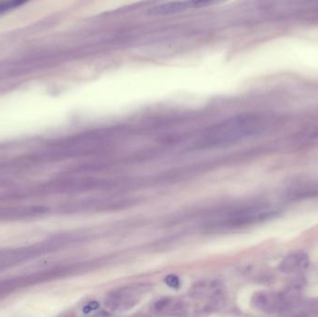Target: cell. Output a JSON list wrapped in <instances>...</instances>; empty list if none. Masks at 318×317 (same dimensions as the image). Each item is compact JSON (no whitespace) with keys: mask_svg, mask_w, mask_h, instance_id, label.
<instances>
[{"mask_svg":"<svg viewBox=\"0 0 318 317\" xmlns=\"http://www.w3.org/2000/svg\"><path fill=\"white\" fill-rule=\"evenodd\" d=\"M264 122L255 115L234 116L208 128L198 138L193 148L195 150H209L232 145L248 137L255 136L263 131Z\"/></svg>","mask_w":318,"mask_h":317,"instance_id":"6da1fadb","label":"cell"},{"mask_svg":"<svg viewBox=\"0 0 318 317\" xmlns=\"http://www.w3.org/2000/svg\"><path fill=\"white\" fill-rule=\"evenodd\" d=\"M146 285H132L114 290L106 299V306L112 311H126L134 307L145 296Z\"/></svg>","mask_w":318,"mask_h":317,"instance_id":"7a4b0ae2","label":"cell"},{"mask_svg":"<svg viewBox=\"0 0 318 317\" xmlns=\"http://www.w3.org/2000/svg\"><path fill=\"white\" fill-rule=\"evenodd\" d=\"M253 307L263 312H275L287 310L291 304L288 297L272 292H258L251 299Z\"/></svg>","mask_w":318,"mask_h":317,"instance_id":"3957f363","label":"cell"},{"mask_svg":"<svg viewBox=\"0 0 318 317\" xmlns=\"http://www.w3.org/2000/svg\"><path fill=\"white\" fill-rule=\"evenodd\" d=\"M221 0H181L157 6L150 10L152 15H169L187 10L217 4Z\"/></svg>","mask_w":318,"mask_h":317,"instance_id":"277c9868","label":"cell"},{"mask_svg":"<svg viewBox=\"0 0 318 317\" xmlns=\"http://www.w3.org/2000/svg\"><path fill=\"white\" fill-rule=\"evenodd\" d=\"M308 264V256L304 252H295L283 260L279 264V270L285 273H292L305 269Z\"/></svg>","mask_w":318,"mask_h":317,"instance_id":"5b68a950","label":"cell"},{"mask_svg":"<svg viewBox=\"0 0 318 317\" xmlns=\"http://www.w3.org/2000/svg\"><path fill=\"white\" fill-rule=\"evenodd\" d=\"M12 9V6H11V2L10 0H3V1H0V15L5 13L7 11L11 10Z\"/></svg>","mask_w":318,"mask_h":317,"instance_id":"8992f818","label":"cell"},{"mask_svg":"<svg viewBox=\"0 0 318 317\" xmlns=\"http://www.w3.org/2000/svg\"><path fill=\"white\" fill-rule=\"evenodd\" d=\"M28 1H30V0H10L11 6H12V9L18 8V7H20V6L25 5Z\"/></svg>","mask_w":318,"mask_h":317,"instance_id":"52a82bcc","label":"cell"}]
</instances>
